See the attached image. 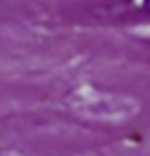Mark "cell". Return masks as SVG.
<instances>
[{"mask_svg":"<svg viewBox=\"0 0 150 156\" xmlns=\"http://www.w3.org/2000/svg\"><path fill=\"white\" fill-rule=\"evenodd\" d=\"M139 7H141L146 13H150V0H139Z\"/></svg>","mask_w":150,"mask_h":156,"instance_id":"1","label":"cell"}]
</instances>
